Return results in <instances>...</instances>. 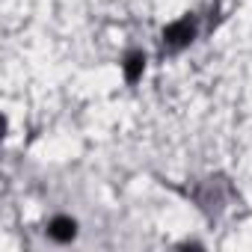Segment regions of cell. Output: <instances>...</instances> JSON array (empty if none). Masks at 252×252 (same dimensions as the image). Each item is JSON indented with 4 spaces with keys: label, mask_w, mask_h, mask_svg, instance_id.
<instances>
[{
    "label": "cell",
    "mask_w": 252,
    "mask_h": 252,
    "mask_svg": "<svg viewBox=\"0 0 252 252\" xmlns=\"http://www.w3.org/2000/svg\"><path fill=\"white\" fill-rule=\"evenodd\" d=\"M193 36H196V21L181 18V21H175L163 30V45H166V51H181L193 42Z\"/></svg>",
    "instance_id": "cell-1"
},
{
    "label": "cell",
    "mask_w": 252,
    "mask_h": 252,
    "mask_svg": "<svg viewBox=\"0 0 252 252\" xmlns=\"http://www.w3.org/2000/svg\"><path fill=\"white\" fill-rule=\"evenodd\" d=\"M48 234H51L54 240L65 243V240H71V237L77 234V222H74L71 217H57V220H51V225H48Z\"/></svg>",
    "instance_id": "cell-2"
},
{
    "label": "cell",
    "mask_w": 252,
    "mask_h": 252,
    "mask_svg": "<svg viewBox=\"0 0 252 252\" xmlns=\"http://www.w3.org/2000/svg\"><path fill=\"white\" fill-rule=\"evenodd\" d=\"M122 68H125V77H128L131 83H134V80H140V77H143V71H146V54H143V51H131L128 57H125Z\"/></svg>",
    "instance_id": "cell-3"
}]
</instances>
